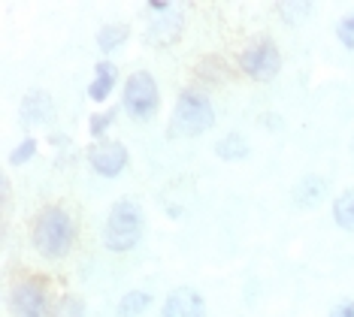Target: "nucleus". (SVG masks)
Returning <instances> with one entry per match:
<instances>
[{
    "instance_id": "nucleus-7",
    "label": "nucleus",
    "mask_w": 354,
    "mask_h": 317,
    "mask_svg": "<svg viewBox=\"0 0 354 317\" xmlns=\"http://www.w3.org/2000/svg\"><path fill=\"white\" fill-rule=\"evenodd\" d=\"M12 311L19 317H49V290L39 278H28L15 284L12 290Z\"/></svg>"
},
{
    "instance_id": "nucleus-5",
    "label": "nucleus",
    "mask_w": 354,
    "mask_h": 317,
    "mask_svg": "<svg viewBox=\"0 0 354 317\" xmlns=\"http://www.w3.org/2000/svg\"><path fill=\"white\" fill-rule=\"evenodd\" d=\"M239 70L254 82H272L281 70V52L270 37L254 39L248 48L239 52Z\"/></svg>"
},
{
    "instance_id": "nucleus-2",
    "label": "nucleus",
    "mask_w": 354,
    "mask_h": 317,
    "mask_svg": "<svg viewBox=\"0 0 354 317\" xmlns=\"http://www.w3.org/2000/svg\"><path fill=\"white\" fill-rule=\"evenodd\" d=\"M215 124V106L209 100L206 91L200 88H185L179 94V100L173 106V118H170V140H191V136L206 133Z\"/></svg>"
},
{
    "instance_id": "nucleus-19",
    "label": "nucleus",
    "mask_w": 354,
    "mask_h": 317,
    "mask_svg": "<svg viewBox=\"0 0 354 317\" xmlns=\"http://www.w3.org/2000/svg\"><path fill=\"white\" fill-rule=\"evenodd\" d=\"M34 154H37V140H34V136H28V140H21V142L10 151V164H12V166H21V164H28Z\"/></svg>"
},
{
    "instance_id": "nucleus-3",
    "label": "nucleus",
    "mask_w": 354,
    "mask_h": 317,
    "mask_svg": "<svg viewBox=\"0 0 354 317\" xmlns=\"http://www.w3.org/2000/svg\"><path fill=\"white\" fill-rule=\"evenodd\" d=\"M142 239V209L133 200H118L109 209L106 224H103V245L115 254L133 251Z\"/></svg>"
},
{
    "instance_id": "nucleus-23",
    "label": "nucleus",
    "mask_w": 354,
    "mask_h": 317,
    "mask_svg": "<svg viewBox=\"0 0 354 317\" xmlns=\"http://www.w3.org/2000/svg\"><path fill=\"white\" fill-rule=\"evenodd\" d=\"M351 151H354V142H351Z\"/></svg>"
},
{
    "instance_id": "nucleus-20",
    "label": "nucleus",
    "mask_w": 354,
    "mask_h": 317,
    "mask_svg": "<svg viewBox=\"0 0 354 317\" xmlns=\"http://www.w3.org/2000/svg\"><path fill=\"white\" fill-rule=\"evenodd\" d=\"M336 39H339L345 48H351L354 52V12L342 15V19L336 21Z\"/></svg>"
},
{
    "instance_id": "nucleus-22",
    "label": "nucleus",
    "mask_w": 354,
    "mask_h": 317,
    "mask_svg": "<svg viewBox=\"0 0 354 317\" xmlns=\"http://www.w3.org/2000/svg\"><path fill=\"white\" fill-rule=\"evenodd\" d=\"M146 10L160 12V15H170V12H173V3H170V0H149Z\"/></svg>"
},
{
    "instance_id": "nucleus-1",
    "label": "nucleus",
    "mask_w": 354,
    "mask_h": 317,
    "mask_svg": "<svg viewBox=\"0 0 354 317\" xmlns=\"http://www.w3.org/2000/svg\"><path fill=\"white\" fill-rule=\"evenodd\" d=\"M30 239H34V248L43 254L46 260H61L73 251L76 242V224L73 215H70L64 206H43L34 218V227H30Z\"/></svg>"
},
{
    "instance_id": "nucleus-8",
    "label": "nucleus",
    "mask_w": 354,
    "mask_h": 317,
    "mask_svg": "<svg viewBox=\"0 0 354 317\" xmlns=\"http://www.w3.org/2000/svg\"><path fill=\"white\" fill-rule=\"evenodd\" d=\"M160 317H206V299L197 287L179 284L167 294Z\"/></svg>"
},
{
    "instance_id": "nucleus-4",
    "label": "nucleus",
    "mask_w": 354,
    "mask_h": 317,
    "mask_svg": "<svg viewBox=\"0 0 354 317\" xmlns=\"http://www.w3.org/2000/svg\"><path fill=\"white\" fill-rule=\"evenodd\" d=\"M124 112L133 121H149L160 106V91L158 82L149 70H133L124 82V97H122Z\"/></svg>"
},
{
    "instance_id": "nucleus-15",
    "label": "nucleus",
    "mask_w": 354,
    "mask_h": 317,
    "mask_svg": "<svg viewBox=\"0 0 354 317\" xmlns=\"http://www.w3.org/2000/svg\"><path fill=\"white\" fill-rule=\"evenodd\" d=\"M127 37H131V28L124 21H109L97 30V46H100V52H112V48L124 46Z\"/></svg>"
},
{
    "instance_id": "nucleus-17",
    "label": "nucleus",
    "mask_w": 354,
    "mask_h": 317,
    "mask_svg": "<svg viewBox=\"0 0 354 317\" xmlns=\"http://www.w3.org/2000/svg\"><path fill=\"white\" fill-rule=\"evenodd\" d=\"M52 317H85V299L76 294L58 296V302L52 305Z\"/></svg>"
},
{
    "instance_id": "nucleus-12",
    "label": "nucleus",
    "mask_w": 354,
    "mask_h": 317,
    "mask_svg": "<svg viewBox=\"0 0 354 317\" xmlns=\"http://www.w3.org/2000/svg\"><path fill=\"white\" fill-rule=\"evenodd\" d=\"M21 115H25L28 121H34V124H39V121H49L55 115V100L49 91H28L25 97H21Z\"/></svg>"
},
{
    "instance_id": "nucleus-6",
    "label": "nucleus",
    "mask_w": 354,
    "mask_h": 317,
    "mask_svg": "<svg viewBox=\"0 0 354 317\" xmlns=\"http://www.w3.org/2000/svg\"><path fill=\"white\" fill-rule=\"evenodd\" d=\"M88 164H91V169L103 178H115L124 173V166L131 164V151H127L124 142L118 140H97L88 148Z\"/></svg>"
},
{
    "instance_id": "nucleus-21",
    "label": "nucleus",
    "mask_w": 354,
    "mask_h": 317,
    "mask_svg": "<svg viewBox=\"0 0 354 317\" xmlns=\"http://www.w3.org/2000/svg\"><path fill=\"white\" fill-rule=\"evenodd\" d=\"M330 317H354V299H342L330 308Z\"/></svg>"
},
{
    "instance_id": "nucleus-14",
    "label": "nucleus",
    "mask_w": 354,
    "mask_h": 317,
    "mask_svg": "<svg viewBox=\"0 0 354 317\" xmlns=\"http://www.w3.org/2000/svg\"><path fill=\"white\" fill-rule=\"evenodd\" d=\"M149 305H151V294L149 290H127V294L118 299V305H115V317H142L149 311Z\"/></svg>"
},
{
    "instance_id": "nucleus-11",
    "label": "nucleus",
    "mask_w": 354,
    "mask_h": 317,
    "mask_svg": "<svg viewBox=\"0 0 354 317\" xmlns=\"http://www.w3.org/2000/svg\"><path fill=\"white\" fill-rule=\"evenodd\" d=\"M115 82H118V67H115V64L106 61V58L97 61V64H94V79H91V85H88V97H91V100H97V103H103L112 94Z\"/></svg>"
},
{
    "instance_id": "nucleus-18",
    "label": "nucleus",
    "mask_w": 354,
    "mask_h": 317,
    "mask_svg": "<svg viewBox=\"0 0 354 317\" xmlns=\"http://www.w3.org/2000/svg\"><path fill=\"white\" fill-rule=\"evenodd\" d=\"M115 118H118V106H112V109H106V112H97V115L88 118V133H91L94 140H103L106 127L115 124Z\"/></svg>"
},
{
    "instance_id": "nucleus-10",
    "label": "nucleus",
    "mask_w": 354,
    "mask_h": 317,
    "mask_svg": "<svg viewBox=\"0 0 354 317\" xmlns=\"http://www.w3.org/2000/svg\"><path fill=\"white\" fill-rule=\"evenodd\" d=\"M291 197L300 209H315L318 202L327 197V178L324 175H303L300 182L294 184Z\"/></svg>"
},
{
    "instance_id": "nucleus-13",
    "label": "nucleus",
    "mask_w": 354,
    "mask_h": 317,
    "mask_svg": "<svg viewBox=\"0 0 354 317\" xmlns=\"http://www.w3.org/2000/svg\"><path fill=\"white\" fill-rule=\"evenodd\" d=\"M248 140L243 133H236V130H230V133H224L218 142H215V154H218L221 160H227V164H236V160H245L248 157Z\"/></svg>"
},
{
    "instance_id": "nucleus-9",
    "label": "nucleus",
    "mask_w": 354,
    "mask_h": 317,
    "mask_svg": "<svg viewBox=\"0 0 354 317\" xmlns=\"http://www.w3.org/2000/svg\"><path fill=\"white\" fill-rule=\"evenodd\" d=\"M182 28H185V15L182 12H170V15H160L158 21H151L149 28V43L158 46V48H167L173 46L176 39L182 37Z\"/></svg>"
},
{
    "instance_id": "nucleus-16",
    "label": "nucleus",
    "mask_w": 354,
    "mask_h": 317,
    "mask_svg": "<svg viewBox=\"0 0 354 317\" xmlns=\"http://www.w3.org/2000/svg\"><path fill=\"white\" fill-rule=\"evenodd\" d=\"M333 221L342 227V230L354 233V188H345L339 197L333 200Z\"/></svg>"
}]
</instances>
